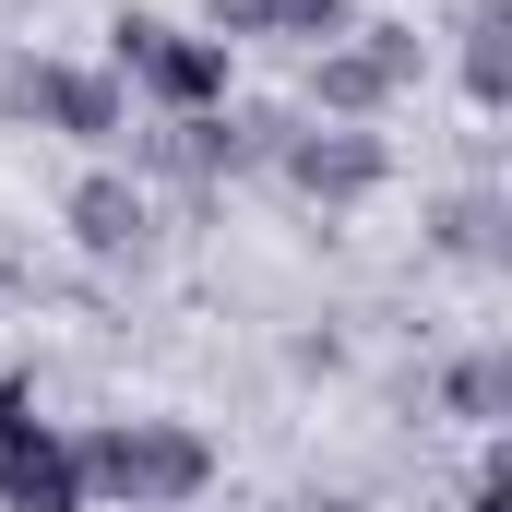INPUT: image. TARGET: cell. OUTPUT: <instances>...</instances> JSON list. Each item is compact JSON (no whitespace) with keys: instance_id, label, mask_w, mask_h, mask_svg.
<instances>
[{"instance_id":"cell-1","label":"cell","mask_w":512,"mask_h":512,"mask_svg":"<svg viewBox=\"0 0 512 512\" xmlns=\"http://www.w3.org/2000/svg\"><path fill=\"white\" fill-rule=\"evenodd\" d=\"M72 465H84L96 512H203L227 477L203 417H96V429H72Z\"/></svg>"},{"instance_id":"cell-2","label":"cell","mask_w":512,"mask_h":512,"mask_svg":"<svg viewBox=\"0 0 512 512\" xmlns=\"http://www.w3.org/2000/svg\"><path fill=\"white\" fill-rule=\"evenodd\" d=\"M417 72H429V36H417V24H393V12H358L334 48H310L298 120H358V131H382L393 108L417 96Z\"/></svg>"},{"instance_id":"cell-3","label":"cell","mask_w":512,"mask_h":512,"mask_svg":"<svg viewBox=\"0 0 512 512\" xmlns=\"http://www.w3.org/2000/svg\"><path fill=\"white\" fill-rule=\"evenodd\" d=\"M0 131H60L84 155H120L131 84L108 60H48V48H0Z\"/></svg>"},{"instance_id":"cell-4","label":"cell","mask_w":512,"mask_h":512,"mask_svg":"<svg viewBox=\"0 0 512 512\" xmlns=\"http://www.w3.org/2000/svg\"><path fill=\"white\" fill-rule=\"evenodd\" d=\"M108 72L131 96H155L167 120H203L239 96V48L203 36V24H167V12H108Z\"/></svg>"},{"instance_id":"cell-5","label":"cell","mask_w":512,"mask_h":512,"mask_svg":"<svg viewBox=\"0 0 512 512\" xmlns=\"http://www.w3.org/2000/svg\"><path fill=\"white\" fill-rule=\"evenodd\" d=\"M262 179H286L298 203H322V215H358L370 191H393V131H358V120H286L274 143V167Z\"/></svg>"},{"instance_id":"cell-6","label":"cell","mask_w":512,"mask_h":512,"mask_svg":"<svg viewBox=\"0 0 512 512\" xmlns=\"http://www.w3.org/2000/svg\"><path fill=\"white\" fill-rule=\"evenodd\" d=\"M60 239H72L84 262H143L155 239H167V203H155V191L131 179L120 155H96V167H84V179L60 191Z\"/></svg>"},{"instance_id":"cell-7","label":"cell","mask_w":512,"mask_h":512,"mask_svg":"<svg viewBox=\"0 0 512 512\" xmlns=\"http://www.w3.org/2000/svg\"><path fill=\"white\" fill-rule=\"evenodd\" d=\"M0 512H96L84 465H72V429H48V417L0 429Z\"/></svg>"},{"instance_id":"cell-8","label":"cell","mask_w":512,"mask_h":512,"mask_svg":"<svg viewBox=\"0 0 512 512\" xmlns=\"http://www.w3.org/2000/svg\"><path fill=\"white\" fill-rule=\"evenodd\" d=\"M453 72H465V108H477V120L512 108V0H465V24H453Z\"/></svg>"},{"instance_id":"cell-9","label":"cell","mask_w":512,"mask_h":512,"mask_svg":"<svg viewBox=\"0 0 512 512\" xmlns=\"http://www.w3.org/2000/svg\"><path fill=\"white\" fill-rule=\"evenodd\" d=\"M429 251L501 274V262H512V203L489 191V179H477V191H441V203H429Z\"/></svg>"},{"instance_id":"cell-10","label":"cell","mask_w":512,"mask_h":512,"mask_svg":"<svg viewBox=\"0 0 512 512\" xmlns=\"http://www.w3.org/2000/svg\"><path fill=\"white\" fill-rule=\"evenodd\" d=\"M429 405L465 417V429H501V417H512V346H465V358H441Z\"/></svg>"},{"instance_id":"cell-11","label":"cell","mask_w":512,"mask_h":512,"mask_svg":"<svg viewBox=\"0 0 512 512\" xmlns=\"http://www.w3.org/2000/svg\"><path fill=\"white\" fill-rule=\"evenodd\" d=\"M370 0H274V48H334Z\"/></svg>"},{"instance_id":"cell-12","label":"cell","mask_w":512,"mask_h":512,"mask_svg":"<svg viewBox=\"0 0 512 512\" xmlns=\"http://www.w3.org/2000/svg\"><path fill=\"white\" fill-rule=\"evenodd\" d=\"M191 24H203V36H227V48H274V0H203Z\"/></svg>"},{"instance_id":"cell-13","label":"cell","mask_w":512,"mask_h":512,"mask_svg":"<svg viewBox=\"0 0 512 512\" xmlns=\"http://www.w3.org/2000/svg\"><path fill=\"white\" fill-rule=\"evenodd\" d=\"M286 370H298V382H322V370H346V346H334V334H298V346H286Z\"/></svg>"},{"instance_id":"cell-14","label":"cell","mask_w":512,"mask_h":512,"mask_svg":"<svg viewBox=\"0 0 512 512\" xmlns=\"http://www.w3.org/2000/svg\"><path fill=\"white\" fill-rule=\"evenodd\" d=\"M12 417H36V370H24V358L0 370V429H12Z\"/></svg>"},{"instance_id":"cell-15","label":"cell","mask_w":512,"mask_h":512,"mask_svg":"<svg viewBox=\"0 0 512 512\" xmlns=\"http://www.w3.org/2000/svg\"><path fill=\"white\" fill-rule=\"evenodd\" d=\"M453 512H512V489H501V465H477V477H465V501Z\"/></svg>"},{"instance_id":"cell-16","label":"cell","mask_w":512,"mask_h":512,"mask_svg":"<svg viewBox=\"0 0 512 512\" xmlns=\"http://www.w3.org/2000/svg\"><path fill=\"white\" fill-rule=\"evenodd\" d=\"M12 286H24V274H12V262H0V310H12Z\"/></svg>"},{"instance_id":"cell-17","label":"cell","mask_w":512,"mask_h":512,"mask_svg":"<svg viewBox=\"0 0 512 512\" xmlns=\"http://www.w3.org/2000/svg\"><path fill=\"white\" fill-rule=\"evenodd\" d=\"M12 12H36V0H0V24H12Z\"/></svg>"}]
</instances>
